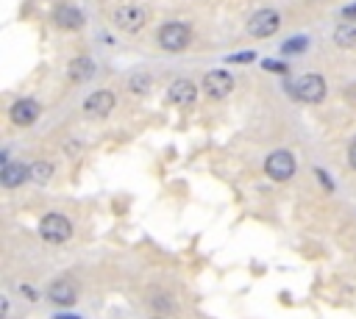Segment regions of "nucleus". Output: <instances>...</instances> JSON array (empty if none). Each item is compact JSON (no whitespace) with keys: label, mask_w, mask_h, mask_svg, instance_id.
Returning a JSON list of instances; mask_svg holds the SVG:
<instances>
[{"label":"nucleus","mask_w":356,"mask_h":319,"mask_svg":"<svg viewBox=\"0 0 356 319\" xmlns=\"http://www.w3.org/2000/svg\"><path fill=\"white\" fill-rule=\"evenodd\" d=\"M156 42H159V47L167 50V53H181V50L189 47V42H192V31H189L186 22L172 19V22H164V25L159 28Z\"/></svg>","instance_id":"f257e3e1"},{"label":"nucleus","mask_w":356,"mask_h":319,"mask_svg":"<svg viewBox=\"0 0 356 319\" xmlns=\"http://www.w3.org/2000/svg\"><path fill=\"white\" fill-rule=\"evenodd\" d=\"M39 236L47 241V244H67L72 239V225L64 214L53 211V214H44L42 222H39Z\"/></svg>","instance_id":"f03ea898"},{"label":"nucleus","mask_w":356,"mask_h":319,"mask_svg":"<svg viewBox=\"0 0 356 319\" xmlns=\"http://www.w3.org/2000/svg\"><path fill=\"white\" fill-rule=\"evenodd\" d=\"M292 94L300 100V103H323L325 100V78L317 75V72H306L300 75L295 83H292Z\"/></svg>","instance_id":"7ed1b4c3"},{"label":"nucleus","mask_w":356,"mask_h":319,"mask_svg":"<svg viewBox=\"0 0 356 319\" xmlns=\"http://www.w3.org/2000/svg\"><path fill=\"white\" fill-rule=\"evenodd\" d=\"M295 169H298V164H295V155H292L289 150H273V153L264 158V172H267V178H273V180H278V183L289 180V178L295 175Z\"/></svg>","instance_id":"20e7f679"},{"label":"nucleus","mask_w":356,"mask_h":319,"mask_svg":"<svg viewBox=\"0 0 356 319\" xmlns=\"http://www.w3.org/2000/svg\"><path fill=\"white\" fill-rule=\"evenodd\" d=\"M111 22H114L120 31H125V33H136V31H142V28H145V22H147V11H145L142 6L128 3V6L114 8Z\"/></svg>","instance_id":"39448f33"},{"label":"nucleus","mask_w":356,"mask_h":319,"mask_svg":"<svg viewBox=\"0 0 356 319\" xmlns=\"http://www.w3.org/2000/svg\"><path fill=\"white\" fill-rule=\"evenodd\" d=\"M278 28H281V14L275 8H259L248 19V33L256 39H267V36L278 33Z\"/></svg>","instance_id":"423d86ee"},{"label":"nucleus","mask_w":356,"mask_h":319,"mask_svg":"<svg viewBox=\"0 0 356 319\" xmlns=\"http://www.w3.org/2000/svg\"><path fill=\"white\" fill-rule=\"evenodd\" d=\"M203 92L211 97V100H222V97H228L231 94V89H234V75L231 72H225V69H209L206 75H203Z\"/></svg>","instance_id":"0eeeda50"},{"label":"nucleus","mask_w":356,"mask_h":319,"mask_svg":"<svg viewBox=\"0 0 356 319\" xmlns=\"http://www.w3.org/2000/svg\"><path fill=\"white\" fill-rule=\"evenodd\" d=\"M114 105H117L114 92L97 89V92H92V94L83 100V114H86L89 119H103V117H108V114L114 111Z\"/></svg>","instance_id":"6e6552de"},{"label":"nucleus","mask_w":356,"mask_h":319,"mask_svg":"<svg viewBox=\"0 0 356 319\" xmlns=\"http://www.w3.org/2000/svg\"><path fill=\"white\" fill-rule=\"evenodd\" d=\"M39 114H42V105H39L33 97H19V100H14V105H11V111H8V117H11V122H14L17 128L33 125V122L39 119Z\"/></svg>","instance_id":"1a4fd4ad"},{"label":"nucleus","mask_w":356,"mask_h":319,"mask_svg":"<svg viewBox=\"0 0 356 319\" xmlns=\"http://www.w3.org/2000/svg\"><path fill=\"white\" fill-rule=\"evenodd\" d=\"M195 100H197V86H195L192 80L178 78V80L170 83V89H167V103H170V105L186 108V105H192Z\"/></svg>","instance_id":"9d476101"},{"label":"nucleus","mask_w":356,"mask_h":319,"mask_svg":"<svg viewBox=\"0 0 356 319\" xmlns=\"http://www.w3.org/2000/svg\"><path fill=\"white\" fill-rule=\"evenodd\" d=\"M47 300L53 305H58V308H72L75 300H78V291H75V286L67 277H58V280H53L47 286Z\"/></svg>","instance_id":"9b49d317"},{"label":"nucleus","mask_w":356,"mask_h":319,"mask_svg":"<svg viewBox=\"0 0 356 319\" xmlns=\"http://www.w3.org/2000/svg\"><path fill=\"white\" fill-rule=\"evenodd\" d=\"M25 180H31V166L22 164V161H6L3 164V172H0V183L6 189H17L22 186Z\"/></svg>","instance_id":"f8f14e48"},{"label":"nucleus","mask_w":356,"mask_h":319,"mask_svg":"<svg viewBox=\"0 0 356 319\" xmlns=\"http://www.w3.org/2000/svg\"><path fill=\"white\" fill-rule=\"evenodd\" d=\"M95 75V61L89 58V55H78V58H72L70 61V67H67V80L70 83H86L89 78Z\"/></svg>","instance_id":"ddd939ff"},{"label":"nucleus","mask_w":356,"mask_h":319,"mask_svg":"<svg viewBox=\"0 0 356 319\" xmlns=\"http://www.w3.org/2000/svg\"><path fill=\"white\" fill-rule=\"evenodd\" d=\"M53 19H56V25L61 31H78L83 25V17H81V11L75 6H58L53 11Z\"/></svg>","instance_id":"4468645a"},{"label":"nucleus","mask_w":356,"mask_h":319,"mask_svg":"<svg viewBox=\"0 0 356 319\" xmlns=\"http://www.w3.org/2000/svg\"><path fill=\"white\" fill-rule=\"evenodd\" d=\"M334 44L337 47H356V28L350 25V22H342V25H337L334 28Z\"/></svg>","instance_id":"2eb2a0df"},{"label":"nucleus","mask_w":356,"mask_h":319,"mask_svg":"<svg viewBox=\"0 0 356 319\" xmlns=\"http://www.w3.org/2000/svg\"><path fill=\"white\" fill-rule=\"evenodd\" d=\"M150 83H153V78L147 72H134L128 78V92L131 94H145V92H150Z\"/></svg>","instance_id":"dca6fc26"},{"label":"nucleus","mask_w":356,"mask_h":319,"mask_svg":"<svg viewBox=\"0 0 356 319\" xmlns=\"http://www.w3.org/2000/svg\"><path fill=\"white\" fill-rule=\"evenodd\" d=\"M53 169H56V166H53L50 161H33V164H31V180H33V183H47V180L53 178Z\"/></svg>","instance_id":"f3484780"},{"label":"nucleus","mask_w":356,"mask_h":319,"mask_svg":"<svg viewBox=\"0 0 356 319\" xmlns=\"http://www.w3.org/2000/svg\"><path fill=\"white\" fill-rule=\"evenodd\" d=\"M306 44H309V39H306V36H295V39H292V42H286L281 50H284V53H300V50H306Z\"/></svg>","instance_id":"a211bd4d"},{"label":"nucleus","mask_w":356,"mask_h":319,"mask_svg":"<svg viewBox=\"0 0 356 319\" xmlns=\"http://www.w3.org/2000/svg\"><path fill=\"white\" fill-rule=\"evenodd\" d=\"M228 61L231 64H248V61H253V53L248 50V53H236V55H228Z\"/></svg>","instance_id":"6ab92c4d"},{"label":"nucleus","mask_w":356,"mask_h":319,"mask_svg":"<svg viewBox=\"0 0 356 319\" xmlns=\"http://www.w3.org/2000/svg\"><path fill=\"white\" fill-rule=\"evenodd\" d=\"M348 164H350V169H356V139L348 144Z\"/></svg>","instance_id":"aec40b11"},{"label":"nucleus","mask_w":356,"mask_h":319,"mask_svg":"<svg viewBox=\"0 0 356 319\" xmlns=\"http://www.w3.org/2000/svg\"><path fill=\"white\" fill-rule=\"evenodd\" d=\"M264 69H273V72H284L286 67H284V64H275V61H264Z\"/></svg>","instance_id":"412c9836"},{"label":"nucleus","mask_w":356,"mask_h":319,"mask_svg":"<svg viewBox=\"0 0 356 319\" xmlns=\"http://www.w3.org/2000/svg\"><path fill=\"white\" fill-rule=\"evenodd\" d=\"M342 17H348V19H356V3H353V6H348V8L342 11Z\"/></svg>","instance_id":"4be33fe9"},{"label":"nucleus","mask_w":356,"mask_h":319,"mask_svg":"<svg viewBox=\"0 0 356 319\" xmlns=\"http://www.w3.org/2000/svg\"><path fill=\"white\" fill-rule=\"evenodd\" d=\"M150 319H164V316H150Z\"/></svg>","instance_id":"5701e85b"}]
</instances>
